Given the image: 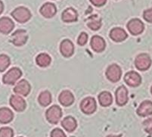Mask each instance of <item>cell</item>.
<instances>
[{
  "mask_svg": "<svg viewBox=\"0 0 152 137\" xmlns=\"http://www.w3.org/2000/svg\"><path fill=\"white\" fill-rule=\"evenodd\" d=\"M61 125L64 130H66L67 132L70 133L76 130L77 127V122L74 117H71V116H68V117H64L62 120Z\"/></svg>",
  "mask_w": 152,
  "mask_h": 137,
  "instance_id": "obj_21",
  "label": "cell"
},
{
  "mask_svg": "<svg viewBox=\"0 0 152 137\" xmlns=\"http://www.w3.org/2000/svg\"><path fill=\"white\" fill-rule=\"evenodd\" d=\"M13 130L10 127H2L0 129V137H13Z\"/></svg>",
  "mask_w": 152,
  "mask_h": 137,
  "instance_id": "obj_28",
  "label": "cell"
},
{
  "mask_svg": "<svg viewBox=\"0 0 152 137\" xmlns=\"http://www.w3.org/2000/svg\"><path fill=\"white\" fill-rule=\"evenodd\" d=\"M116 102L118 105L124 106L128 102V90L124 86L119 87L116 91Z\"/></svg>",
  "mask_w": 152,
  "mask_h": 137,
  "instance_id": "obj_10",
  "label": "cell"
},
{
  "mask_svg": "<svg viewBox=\"0 0 152 137\" xmlns=\"http://www.w3.org/2000/svg\"><path fill=\"white\" fill-rule=\"evenodd\" d=\"M137 114L140 117H148L152 114V102L144 101L137 109Z\"/></svg>",
  "mask_w": 152,
  "mask_h": 137,
  "instance_id": "obj_15",
  "label": "cell"
},
{
  "mask_svg": "<svg viewBox=\"0 0 152 137\" xmlns=\"http://www.w3.org/2000/svg\"><path fill=\"white\" fill-rule=\"evenodd\" d=\"M47 120L50 124H57L60 121L62 116V111L59 106L52 105L46 111L45 113Z\"/></svg>",
  "mask_w": 152,
  "mask_h": 137,
  "instance_id": "obj_2",
  "label": "cell"
},
{
  "mask_svg": "<svg viewBox=\"0 0 152 137\" xmlns=\"http://www.w3.org/2000/svg\"><path fill=\"white\" fill-rule=\"evenodd\" d=\"M121 74H122V70H121L120 66H118L116 64H113L109 66L106 70L107 78L113 83L119 81L120 79L121 78Z\"/></svg>",
  "mask_w": 152,
  "mask_h": 137,
  "instance_id": "obj_6",
  "label": "cell"
},
{
  "mask_svg": "<svg viewBox=\"0 0 152 137\" xmlns=\"http://www.w3.org/2000/svg\"><path fill=\"white\" fill-rule=\"evenodd\" d=\"M124 80L127 85L132 87L139 86L142 82V78L140 75L135 71L128 72L124 77Z\"/></svg>",
  "mask_w": 152,
  "mask_h": 137,
  "instance_id": "obj_9",
  "label": "cell"
},
{
  "mask_svg": "<svg viewBox=\"0 0 152 137\" xmlns=\"http://www.w3.org/2000/svg\"><path fill=\"white\" fill-rule=\"evenodd\" d=\"M38 100L39 104L42 106H44V107L48 106L52 102V95H51V93L48 92V91L42 92L40 95H39Z\"/></svg>",
  "mask_w": 152,
  "mask_h": 137,
  "instance_id": "obj_26",
  "label": "cell"
},
{
  "mask_svg": "<svg viewBox=\"0 0 152 137\" xmlns=\"http://www.w3.org/2000/svg\"><path fill=\"white\" fill-rule=\"evenodd\" d=\"M87 40H88V35L84 32H82L80 35L79 36L77 42L80 45H84L87 42Z\"/></svg>",
  "mask_w": 152,
  "mask_h": 137,
  "instance_id": "obj_30",
  "label": "cell"
},
{
  "mask_svg": "<svg viewBox=\"0 0 152 137\" xmlns=\"http://www.w3.org/2000/svg\"><path fill=\"white\" fill-rule=\"evenodd\" d=\"M135 64L139 70H146L151 65V59L147 54H140L135 59Z\"/></svg>",
  "mask_w": 152,
  "mask_h": 137,
  "instance_id": "obj_7",
  "label": "cell"
},
{
  "mask_svg": "<svg viewBox=\"0 0 152 137\" xmlns=\"http://www.w3.org/2000/svg\"><path fill=\"white\" fill-rule=\"evenodd\" d=\"M99 102L101 105L103 107H107V106L110 105L113 102L111 94L107 91L101 92L99 95Z\"/></svg>",
  "mask_w": 152,
  "mask_h": 137,
  "instance_id": "obj_24",
  "label": "cell"
},
{
  "mask_svg": "<svg viewBox=\"0 0 152 137\" xmlns=\"http://www.w3.org/2000/svg\"><path fill=\"white\" fill-rule=\"evenodd\" d=\"M12 16L19 23H25L30 19L31 13L25 7H18L12 12Z\"/></svg>",
  "mask_w": 152,
  "mask_h": 137,
  "instance_id": "obj_1",
  "label": "cell"
},
{
  "mask_svg": "<svg viewBox=\"0 0 152 137\" xmlns=\"http://www.w3.org/2000/svg\"><path fill=\"white\" fill-rule=\"evenodd\" d=\"M126 32L121 27H115L113 28L110 32V37L112 40L115 42H122L127 38Z\"/></svg>",
  "mask_w": 152,
  "mask_h": 137,
  "instance_id": "obj_16",
  "label": "cell"
},
{
  "mask_svg": "<svg viewBox=\"0 0 152 137\" xmlns=\"http://www.w3.org/2000/svg\"><path fill=\"white\" fill-rule=\"evenodd\" d=\"M56 12H57L56 6L51 2H47L44 4L40 9L41 15L46 18H51L54 17Z\"/></svg>",
  "mask_w": 152,
  "mask_h": 137,
  "instance_id": "obj_17",
  "label": "cell"
},
{
  "mask_svg": "<svg viewBox=\"0 0 152 137\" xmlns=\"http://www.w3.org/2000/svg\"><path fill=\"white\" fill-rule=\"evenodd\" d=\"M90 2H92V5H94L95 6L101 7L103 6V5L106 3L107 0H90Z\"/></svg>",
  "mask_w": 152,
  "mask_h": 137,
  "instance_id": "obj_33",
  "label": "cell"
},
{
  "mask_svg": "<svg viewBox=\"0 0 152 137\" xmlns=\"http://www.w3.org/2000/svg\"><path fill=\"white\" fill-rule=\"evenodd\" d=\"M30 85L27 80H22L19 81L18 84L15 86L14 88V92L17 95H23V96H26L28 95L30 92Z\"/></svg>",
  "mask_w": 152,
  "mask_h": 137,
  "instance_id": "obj_14",
  "label": "cell"
},
{
  "mask_svg": "<svg viewBox=\"0 0 152 137\" xmlns=\"http://www.w3.org/2000/svg\"><path fill=\"white\" fill-rule=\"evenodd\" d=\"M91 47L95 52H101L105 49V41L99 36H94L91 39Z\"/></svg>",
  "mask_w": 152,
  "mask_h": 137,
  "instance_id": "obj_18",
  "label": "cell"
},
{
  "mask_svg": "<svg viewBox=\"0 0 152 137\" xmlns=\"http://www.w3.org/2000/svg\"><path fill=\"white\" fill-rule=\"evenodd\" d=\"M36 62H37V64L39 67H48L50 64L52 59H51V57L48 54L41 53L37 57Z\"/></svg>",
  "mask_w": 152,
  "mask_h": 137,
  "instance_id": "obj_25",
  "label": "cell"
},
{
  "mask_svg": "<svg viewBox=\"0 0 152 137\" xmlns=\"http://www.w3.org/2000/svg\"><path fill=\"white\" fill-rule=\"evenodd\" d=\"M15 27V23L12 19L8 17H2L0 18V33L3 34H9Z\"/></svg>",
  "mask_w": 152,
  "mask_h": 137,
  "instance_id": "obj_12",
  "label": "cell"
},
{
  "mask_svg": "<svg viewBox=\"0 0 152 137\" xmlns=\"http://www.w3.org/2000/svg\"><path fill=\"white\" fill-rule=\"evenodd\" d=\"M3 10H4V5L3 3H2V1L0 0V15L2 13Z\"/></svg>",
  "mask_w": 152,
  "mask_h": 137,
  "instance_id": "obj_34",
  "label": "cell"
},
{
  "mask_svg": "<svg viewBox=\"0 0 152 137\" xmlns=\"http://www.w3.org/2000/svg\"><path fill=\"white\" fill-rule=\"evenodd\" d=\"M20 137H22V136H20Z\"/></svg>",
  "mask_w": 152,
  "mask_h": 137,
  "instance_id": "obj_37",
  "label": "cell"
},
{
  "mask_svg": "<svg viewBox=\"0 0 152 137\" xmlns=\"http://www.w3.org/2000/svg\"><path fill=\"white\" fill-rule=\"evenodd\" d=\"M59 102L62 105L67 107L71 105L74 102V96L69 90H64L59 95Z\"/></svg>",
  "mask_w": 152,
  "mask_h": 137,
  "instance_id": "obj_20",
  "label": "cell"
},
{
  "mask_svg": "<svg viewBox=\"0 0 152 137\" xmlns=\"http://www.w3.org/2000/svg\"><path fill=\"white\" fill-rule=\"evenodd\" d=\"M61 19L64 22H67V23L75 22L78 19V14L74 9L68 8L63 12L61 15Z\"/></svg>",
  "mask_w": 152,
  "mask_h": 137,
  "instance_id": "obj_19",
  "label": "cell"
},
{
  "mask_svg": "<svg viewBox=\"0 0 152 137\" xmlns=\"http://www.w3.org/2000/svg\"><path fill=\"white\" fill-rule=\"evenodd\" d=\"M87 25L91 30H98L102 27V19L99 15H92L87 21Z\"/></svg>",
  "mask_w": 152,
  "mask_h": 137,
  "instance_id": "obj_23",
  "label": "cell"
},
{
  "mask_svg": "<svg viewBox=\"0 0 152 137\" xmlns=\"http://www.w3.org/2000/svg\"><path fill=\"white\" fill-rule=\"evenodd\" d=\"M81 111L84 114H93L94 112L97 109V105L96 101L94 98L87 97L81 102L80 104Z\"/></svg>",
  "mask_w": 152,
  "mask_h": 137,
  "instance_id": "obj_5",
  "label": "cell"
},
{
  "mask_svg": "<svg viewBox=\"0 0 152 137\" xmlns=\"http://www.w3.org/2000/svg\"><path fill=\"white\" fill-rule=\"evenodd\" d=\"M144 19L148 23H152V9L145 10L143 13Z\"/></svg>",
  "mask_w": 152,
  "mask_h": 137,
  "instance_id": "obj_32",
  "label": "cell"
},
{
  "mask_svg": "<svg viewBox=\"0 0 152 137\" xmlns=\"http://www.w3.org/2000/svg\"><path fill=\"white\" fill-rule=\"evenodd\" d=\"M21 75L22 72L20 69L18 67H13V68L10 69L3 76L2 80H3L4 84L12 85L16 83V81L21 77Z\"/></svg>",
  "mask_w": 152,
  "mask_h": 137,
  "instance_id": "obj_3",
  "label": "cell"
},
{
  "mask_svg": "<svg viewBox=\"0 0 152 137\" xmlns=\"http://www.w3.org/2000/svg\"><path fill=\"white\" fill-rule=\"evenodd\" d=\"M51 137H66V135L62 130L56 128L51 132Z\"/></svg>",
  "mask_w": 152,
  "mask_h": 137,
  "instance_id": "obj_31",
  "label": "cell"
},
{
  "mask_svg": "<svg viewBox=\"0 0 152 137\" xmlns=\"http://www.w3.org/2000/svg\"><path fill=\"white\" fill-rule=\"evenodd\" d=\"M10 65V59L5 55H0V72H2Z\"/></svg>",
  "mask_w": 152,
  "mask_h": 137,
  "instance_id": "obj_27",
  "label": "cell"
},
{
  "mask_svg": "<svg viewBox=\"0 0 152 137\" xmlns=\"http://www.w3.org/2000/svg\"><path fill=\"white\" fill-rule=\"evenodd\" d=\"M12 42L16 46H21L24 45L28 39L27 31L24 30H18L12 34Z\"/></svg>",
  "mask_w": 152,
  "mask_h": 137,
  "instance_id": "obj_8",
  "label": "cell"
},
{
  "mask_svg": "<svg viewBox=\"0 0 152 137\" xmlns=\"http://www.w3.org/2000/svg\"><path fill=\"white\" fill-rule=\"evenodd\" d=\"M145 130L150 135H152V117L146 119L143 122Z\"/></svg>",
  "mask_w": 152,
  "mask_h": 137,
  "instance_id": "obj_29",
  "label": "cell"
},
{
  "mask_svg": "<svg viewBox=\"0 0 152 137\" xmlns=\"http://www.w3.org/2000/svg\"><path fill=\"white\" fill-rule=\"evenodd\" d=\"M60 51L62 55L66 58L70 57L74 52V46L73 42L69 40H64L60 45Z\"/></svg>",
  "mask_w": 152,
  "mask_h": 137,
  "instance_id": "obj_13",
  "label": "cell"
},
{
  "mask_svg": "<svg viewBox=\"0 0 152 137\" xmlns=\"http://www.w3.org/2000/svg\"><path fill=\"white\" fill-rule=\"evenodd\" d=\"M10 105L18 112L23 111L26 108L25 100L19 95H12L10 99Z\"/></svg>",
  "mask_w": 152,
  "mask_h": 137,
  "instance_id": "obj_11",
  "label": "cell"
},
{
  "mask_svg": "<svg viewBox=\"0 0 152 137\" xmlns=\"http://www.w3.org/2000/svg\"><path fill=\"white\" fill-rule=\"evenodd\" d=\"M151 94H152V86H151Z\"/></svg>",
  "mask_w": 152,
  "mask_h": 137,
  "instance_id": "obj_36",
  "label": "cell"
},
{
  "mask_svg": "<svg viewBox=\"0 0 152 137\" xmlns=\"http://www.w3.org/2000/svg\"><path fill=\"white\" fill-rule=\"evenodd\" d=\"M107 137H122L121 136H114V135H110V136H107Z\"/></svg>",
  "mask_w": 152,
  "mask_h": 137,
  "instance_id": "obj_35",
  "label": "cell"
},
{
  "mask_svg": "<svg viewBox=\"0 0 152 137\" xmlns=\"http://www.w3.org/2000/svg\"><path fill=\"white\" fill-rule=\"evenodd\" d=\"M13 112L8 108H0V124H9L13 120Z\"/></svg>",
  "mask_w": 152,
  "mask_h": 137,
  "instance_id": "obj_22",
  "label": "cell"
},
{
  "mask_svg": "<svg viewBox=\"0 0 152 137\" xmlns=\"http://www.w3.org/2000/svg\"><path fill=\"white\" fill-rule=\"evenodd\" d=\"M127 28L131 34L136 36L139 35L144 31L145 25L141 20L138 18H133L128 22Z\"/></svg>",
  "mask_w": 152,
  "mask_h": 137,
  "instance_id": "obj_4",
  "label": "cell"
}]
</instances>
